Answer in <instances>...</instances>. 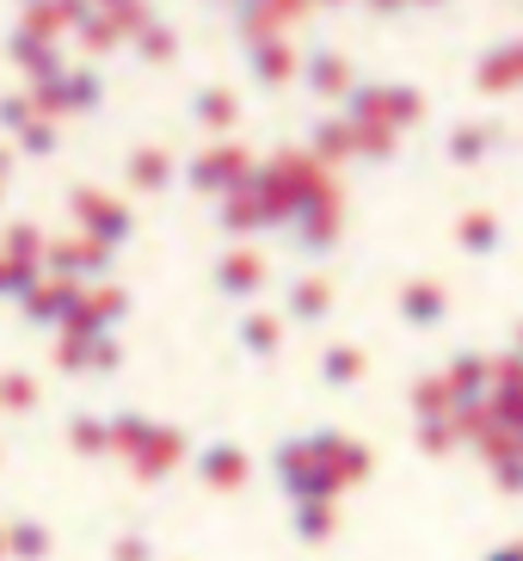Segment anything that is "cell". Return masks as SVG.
<instances>
[{"label":"cell","mask_w":523,"mask_h":561,"mask_svg":"<svg viewBox=\"0 0 523 561\" xmlns=\"http://www.w3.org/2000/svg\"><path fill=\"white\" fill-rule=\"evenodd\" d=\"M480 87H511V81H523V37H511V44H499V50H487L480 56V75H475Z\"/></svg>","instance_id":"obj_1"},{"label":"cell","mask_w":523,"mask_h":561,"mask_svg":"<svg viewBox=\"0 0 523 561\" xmlns=\"http://www.w3.org/2000/svg\"><path fill=\"white\" fill-rule=\"evenodd\" d=\"M419 7H443V0H419Z\"/></svg>","instance_id":"obj_2"}]
</instances>
